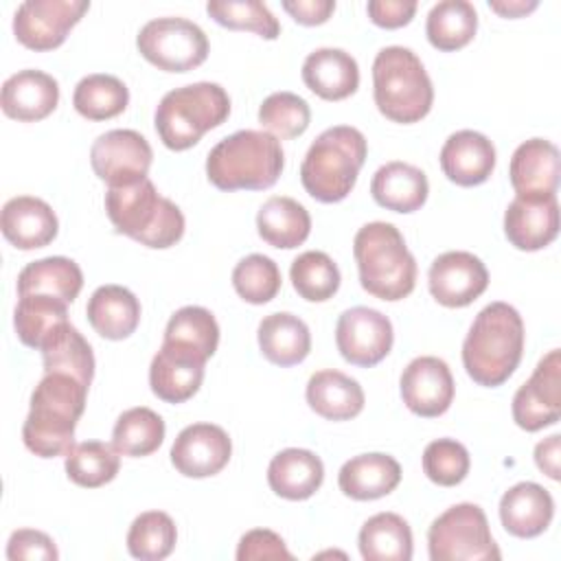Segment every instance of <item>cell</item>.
Listing matches in <instances>:
<instances>
[{
    "instance_id": "cell-1",
    "label": "cell",
    "mask_w": 561,
    "mask_h": 561,
    "mask_svg": "<svg viewBox=\"0 0 561 561\" xmlns=\"http://www.w3.org/2000/svg\"><path fill=\"white\" fill-rule=\"evenodd\" d=\"M88 383L68 373H44L31 392V408L22 425L26 449L39 458L66 456L75 445V430L85 410Z\"/></svg>"
},
{
    "instance_id": "cell-2",
    "label": "cell",
    "mask_w": 561,
    "mask_h": 561,
    "mask_svg": "<svg viewBox=\"0 0 561 561\" xmlns=\"http://www.w3.org/2000/svg\"><path fill=\"white\" fill-rule=\"evenodd\" d=\"M524 353V322L519 311L502 300L486 305L462 342L467 375L486 388L502 386L519 366Z\"/></svg>"
},
{
    "instance_id": "cell-3",
    "label": "cell",
    "mask_w": 561,
    "mask_h": 561,
    "mask_svg": "<svg viewBox=\"0 0 561 561\" xmlns=\"http://www.w3.org/2000/svg\"><path fill=\"white\" fill-rule=\"evenodd\" d=\"M285 167L280 140L270 131L239 129L221 138L206 158V175L219 191H263Z\"/></svg>"
},
{
    "instance_id": "cell-4",
    "label": "cell",
    "mask_w": 561,
    "mask_h": 561,
    "mask_svg": "<svg viewBox=\"0 0 561 561\" xmlns=\"http://www.w3.org/2000/svg\"><path fill=\"white\" fill-rule=\"evenodd\" d=\"M105 213L116 232L156 250L175 245L186 226L178 204L162 197L149 178L107 186Z\"/></svg>"
},
{
    "instance_id": "cell-5",
    "label": "cell",
    "mask_w": 561,
    "mask_h": 561,
    "mask_svg": "<svg viewBox=\"0 0 561 561\" xmlns=\"http://www.w3.org/2000/svg\"><path fill=\"white\" fill-rule=\"evenodd\" d=\"M362 287L379 300H403L416 283V261L403 234L388 221L362 226L353 239Z\"/></svg>"
},
{
    "instance_id": "cell-6",
    "label": "cell",
    "mask_w": 561,
    "mask_h": 561,
    "mask_svg": "<svg viewBox=\"0 0 561 561\" xmlns=\"http://www.w3.org/2000/svg\"><path fill=\"white\" fill-rule=\"evenodd\" d=\"M366 153L368 145L357 127L335 125L324 129L311 142L300 164L305 191L324 204L342 202L353 191Z\"/></svg>"
},
{
    "instance_id": "cell-7",
    "label": "cell",
    "mask_w": 561,
    "mask_h": 561,
    "mask_svg": "<svg viewBox=\"0 0 561 561\" xmlns=\"http://www.w3.org/2000/svg\"><path fill=\"white\" fill-rule=\"evenodd\" d=\"M373 96L388 121L408 125L430 114L434 85L412 48L386 46L373 61Z\"/></svg>"
},
{
    "instance_id": "cell-8",
    "label": "cell",
    "mask_w": 561,
    "mask_h": 561,
    "mask_svg": "<svg viewBox=\"0 0 561 561\" xmlns=\"http://www.w3.org/2000/svg\"><path fill=\"white\" fill-rule=\"evenodd\" d=\"M230 114L228 92L213 81H197L169 90L153 114L156 131L164 147L184 151L219 127Z\"/></svg>"
},
{
    "instance_id": "cell-9",
    "label": "cell",
    "mask_w": 561,
    "mask_h": 561,
    "mask_svg": "<svg viewBox=\"0 0 561 561\" xmlns=\"http://www.w3.org/2000/svg\"><path fill=\"white\" fill-rule=\"evenodd\" d=\"M427 550L432 561H486L502 557L484 511L471 502L454 504L432 522Z\"/></svg>"
},
{
    "instance_id": "cell-10",
    "label": "cell",
    "mask_w": 561,
    "mask_h": 561,
    "mask_svg": "<svg viewBox=\"0 0 561 561\" xmlns=\"http://www.w3.org/2000/svg\"><path fill=\"white\" fill-rule=\"evenodd\" d=\"M140 55L164 72H188L206 61L208 37L186 18H153L136 35Z\"/></svg>"
},
{
    "instance_id": "cell-11",
    "label": "cell",
    "mask_w": 561,
    "mask_h": 561,
    "mask_svg": "<svg viewBox=\"0 0 561 561\" xmlns=\"http://www.w3.org/2000/svg\"><path fill=\"white\" fill-rule=\"evenodd\" d=\"M88 9V0H26L13 13V35L31 50H53Z\"/></svg>"
},
{
    "instance_id": "cell-12",
    "label": "cell",
    "mask_w": 561,
    "mask_h": 561,
    "mask_svg": "<svg viewBox=\"0 0 561 561\" xmlns=\"http://www.w3.org/2000/svg\"><path fill=\"white\" fill-rule=\"evenodd\" d=\"M561 416V353L548 351L513 397V421L526 432L554 425Z\"/></svg>"
},
{
    "instance_id": "cell-13",
    "label": "cell",
    "mask_w": 561,
    "mask_h": 561,
    "mask_svg": "<svg viewBox=\"0 0 561 561\" xmlns=\"http://www.w3.org/2000/svg\"><path fill=\"white\" fill-rule=\"evenodd\" d=\"M153 151L136 129H110L90 147V164L107 186H125L147 178Z\"/></svg>"
},
{
    "instance_id": "cell-14",
    "label": "cell",
    "mask_w": 561,
    "mask_h": 561,
    "mask_svg": "<svg viewBox=\"0 0 561 561\" xmlns=\"http://www.w3.org/2000/svg\"><path fill=\"white\" fill-rule=\"evenodd\" d=\"M394 331L388 316L370 307H351L340 313L335 344L340 355L353 366H375L392 348Z\"/></svg>"
},
{
    "instance_id": "cell-15",
    "label": "cell",
    "mask_w": 561,
    "mask_h": 561,
    "mask_svg": "<svg viewBox=\"0 0 561 561\" xmlns=\"http://www.w3.org/2000/svg\"><path fill=\"white\" fill-rule=\"evenodd\" d=\"M206 359L208 357L193 344L162 340V346L149 366L151 392L167 403L191 399L204 381Z\"/></svg>"
},
{
    "instance_id": "cell-16",
    "label": "cell",
    "mask_w": 561,
    "mask_h": 561,
    "mask_svg": "<svg viewBox=\"0 0 561 561\" xmlns=\"http://www.w3.org/2000/svg\"><path fill=\"white\" fill-rule=\"evenodd\" d=\"M427 285L438 305L467 307L484 294L489 285V272L476 254L465 250H449L432 261Z\"/></svg>"
},
{
    "instance_id": "cell-17",
    "label": "cell",
    "mask_w": 561,
    "mask_h": 561,
    "mask_svg": "<svg viewBox=\"0 0 561 561\" xmlns=\"http://www.w3.org/2000/svg\"><path fill=\"white\" fill-rule=\"evenodd\" d=\"M401 399L410 412L434 419L449 410L454 401V377L445 359L434 355L414 357L399 379Z\"/></svg>"
},
{
    "instance_id": "cell-18",
    "label": "cell",
    "mask_w": 561,
    "mask_h": 561,
    "mask_svg": "<svg viewBox=\"0 0 561 561\" xmlns=\"http://www.w3.org/2000/svg\"><path fill=\"white\" fill-rule=\"evenodd\" d=\"M169 456L182 476L210 478L228 465L232 440L228 432L215 423H193L175 436Z\"/></svg>"
},
{
    "instance_id": "cell-19",
    "label": "cell",
    "mask_w": 561,
    "mask_h": 561,
    "mask_svg": "<svg viewBox=\"0 0 561 561\" xmlns=\"http://www.w3.org/2000/svg\"><path fill=\"white\" fill-rule=\"evenodd\" d=\"M504 234L511 245L524 252L552 243L559 234L557 193L515 195L504 213Z\"/></svg>"
},
{
    "instance_id": "cell-20",
    "label": "cell",
    "mask_w": 561,
    "mask_h": 561,
    "mask_svg": "<svg viewBox=\"0 0 561 561\" xmlns=\"http://www.w3.org/2000/svg\"><path fill=\"white\" fill-rule=\"evenodd\" d=\"M438 160L449 182L458 186H478L486 182L495 169V147L484 134L460 129L445 140Z\"/></svg>"
},
{
    "instance_id": "cell-21",
    "label": "cell",
    "mask_w": 561,
    "mask_h": 561,
    "mask_svg": "<svg viewBox=\"0 0 561 561\" xmlns=\"http://www.w3.org/2000/svg\"><path fill=\"white\" fill-rule=\"evenodd\" d=\"M59 103V83L53 75L35 68L18 70L2 83L0 105L9 118L35 123L46 118Z\"/></svg>"
},
{
    "instance_id": "cell-22",
    "label": "cell",
    "mask_w": 561,
    "mask_h": 561,
    "mask_svg": "<svg viewBox=\"0 0 561 561\" xmlns=\"http://www.w3.org/2000/svg\"><path fill=\"white\" fill-rule=\"evenodd\" d=\"M0 228L4 239L18 250H35L48 245L57 237L59 221L44 199L18 195L2 206Z\"/></svg>"
},
{
    "instance_id": "cell-23",
    "label": "cell",
    "mask_w": 561,
    "mask_h": 561,
    "mask_svg": "<svg viewBox=\"0 0 561 561\" xmlns=\"http://www.w3.org/2000/svg\"><path fill=\"white\" fill-rule=\"evenodd\" d=\"M554 515V500L537 482H517L500 500V522L504 530L519 539L541 535Z\"/></svg>"
},
{
    "instance_id": "cell-24",
    "label": "cell",
    "mask_w": 561,
    "mask_h": 561,
    "mask_svg": "<svg viewBox=\"0 0 561 561\" xmlns=\"http://www.w3.org/2000/svg\"><path fill=\"white\" fill-rule=\"evenodd\" d=\"M305 85L324 101H342L359 85V66L342 48H316L302 61Z\"/></svg>"
},
{
    "instance_id": "cell-25",
    "label": "cell",
    "mask_w": 561,
    "mask_h": 561,
    "mask_svg": "<svg viewBox=\"0 0 561 561\" xmlns=\"http://www.w3.org/2000/svg\"><path fill=\"white\" fill-rule=\"evenodd\" d=\"M401 482V465L381 451L359 454L346 460L337 473L340 491L359 502L379 500L392 493Z\"/></svg>"
},
{
    "instance_id": "cell-26",
    "label": "cell",
    "mask_w": 561,
    "mask_h": 561,
    "mask_svg": "<svg viewBox=\"0 0 561 561\" xmlns=\"http://www.w3.org/2000/svg\"><path fill=\"white\" fill-rule=\"evenodd\" d=\"M511 186L517 195L557 193L559 186V149L546 138H530L522 142L508 167Z\"/></svg>"
},
{
    "instance_id": "cell-27",
    "label": "cell",
    "mask_w": 561,
    "mask_h": 561,
    "mask_svg": "<svg viewBox=\"0 0 561 561\" xmlns=\"http://www.w3.org/2000/svg\"><path fill=\"white\" fill-rule=\"evenodd\" d=\"M324 480V465L311 449L287 447L278 451L267 467L270 489L285 500L298 502L311 497Z\"/></svg>"
},
{
    "instance_id": "cell-28",
    "label": "cell",
    "mask_w": 561,
    "mask_h": 561,
    "mask_svg": "<svg viewBox=\"0 0 561 561\" xmlns=\"http://www.w3.org/2000/svg\"><path fill=\"white\" fill-rule=\"evenodd\" d=\"M305 394L309 408L327 421L355 419L364 410L366 401L359 381L335 368L313 373L307 381Z\"/></svg>"
},
{
    "instance_id": "cell-29",
    "label": "cell",
    "mask_w": 561,
    "mask_h": 561,
    "mask_svg": "<svg viewBox=\"0 0 561 561\" xmlns=\"http://www.w3.org/2000/svg\"><path fill=\"white\" fill-rule=\"evenodd\" d=\"M373 199L394 213L419 210L430 193L427 175L408 162L394 160L381 164L370 180Z\"/></svg>"
},
{
    "instance_id": "cell-30",
    "label": "cell",
    "mask_w": 561,
    "mask_h": 561,
    "mask_svg": "<svg viewBox=\"0 0 561 561\" xmlns=\"http://www.w3.org/2000/svg\"><path fill=\"white\" fill-rule=\"evenodd\" d=\"M85 316L101 337L125 340L140 322V302L123 285H101L92 291Z\"/></svg>"
},
{
    "instance_id": "cell-31",
    "label": "cell",
    "mask_w": 561,
    "mask_h": 561,
    "mask_svg": "<svg viewBox=\"0 0 561 561\" xmlns=\"http://www.w3.org/2000/svg\"><path fill=\"white\" fill-rule=\"evenodd\" d=\"M259 348L276 366H296L311 351V333L305 320L289 311H276L259 322Z\"/></svg>"
},
{
    "instance_id": "cell-32",
    "label": "cell",
    "mask_w": 561,
    "mask_h": 561,
    "mask_svg": "<svg viewBox=\"0 0 561 561\" xmlns=\"http://www.w3.org/2000/svg\"><path fill=\"white\" fill-rule=\"evenodd\" d=\"M259 237L283 250L298 248L311 232V217L307 208L287 195H274L263 202L256 213Z\"/></svg>"
},
{
    "instance_id": "cell-33",
    "label": "cell",
    "mask_w": 561,
    "mask_h": 561,
    "mask_svg": "<svg viewBox=\"0 0 561 561\" xmlns=\"http://www.w3.org/2000/svg\"><path fill=\"white\" fill-rule=\"evenodd\" d=\"M359 554L366 561H410L412 559V528L390 511L368 517L359 530Z\"/></svg>"
},
{
    "instance_id": "cell-34",
    "label": "cell",
    "mask_w": 561,
    "mask_h": 561,
    "mask_svg": "<svg viewBox=\"0 0 561 561\" xmlns=\"http://www.w3.org/2000/svg\"><path fill=\"white\" fill-rule=\"evenodd\" d=\"M83 287L81 267L68 256H46L22 267L18 276V296L48 294L66 300L68 305Z\"/></svg>"
},
{
    "instance_id": "cell-35",
    "label": "cell",
    "mask_w": 561,
    "mask_h": 561,
    "mask_svg": "<svg viewBox=\"0 0 561 561\" xmlns=\"http://www.w3.org/2000/svg\"><path fill=\"white\" fill-rule=\"evenodd\" d=\"M44 373H68L81 379L83 383H92L94 377V353L88 340L70 324H59L39 346Z\"/></svg>"
},
{
    "instance_id": "cell-36",
    "label": "cell",
    "mask_w": 561,
    "mask_h": 561,
    "mask_svg": "<svg viewBox=\"0 0 561 561\" xmlns=\"http://www.w3.org/2000/svg\"><path fill=\"white\" fill-rule=\"evenodd\" d=\"M478 31V11L469 0H440L425 20V33L434 48L458 50L467 46Z\"/></svg>"
},
{
    "instance_id": "cell-37",
    "label": "cell",
    "mask_w": 561,
    "mask_h": 561,
    "mask_svg": "<svg viewBox=\"0 0 561 561\" xmlns=\"http://www.w3.org/2000/svg\"><path fill=\"white\" fill-rule=\"evenodd\" d=\"M64 322H68V302L48 294L20 296L13 313V327L20 342L35 351H39L44 340Z\"/></svg>"
},
{
    "instance_id": "cell-38",
    "label": "cell",
    "mask_w": 561,
    "mask_h": 561,
    "mask_svg": "<svg viewBox=\"0 0 561 561\" xmlns=\"http://www.w3.org/2000/svg\"><path fill=\"white\" fill-rule=\"evenodd\" d=\"M164 421L151 408L138 405L125 410L112 430V447L121 456L142 458L153 454L164 440Z\"/></svg>"
},
{
    "instance_id": "cell-39",
    "label": "cell",
    "mask_w": 561,
    "mask_h": 561,
    "mask_svg": "<svg viewBox=\"0 0 561 561\" xmlns=\"http://www.w3.org/2000/svg\"><path fill=\"white\" fill-rule=\"evenodd\" d=\"M129 103L127 85L105 72H94L83 77L72 92L75 110L88 121H107L125 112Z\"/></svg>"
},
{
    "instance_id": "cell-40",
    "label": "cell",
    "mask_w": 561,
    "mask_h": 561,
    "mask_svg": "<svg viewBox=\"0 0 561 561\" xmlns=\"http://www.w3.org/2000/svg\"><path fill=\"white\" fill-rule=\"evenodd\" d=\"M121 454L101 440H83L66 454V476L85 489H96L112 482L121 469Z\"/></svg>"
},
{
    "instance_id": "cell-41",
    "label": "cell",
    "mask_w": 561,
    "mask_h": 561,
    "mask_svg": "<svg viewBox=\"0 0 561 561\" xmlns=\"http://www.w3.org/2000/svg\"><path fill=\"white\" fill-rule=\"evenodd\" d=\"M296 294L309 302H324L340 289V270L327 252L307 250L298 254L289 267Z\"/></svg>"
},
{
    "instance_id": "cell-42",
    "label": "cell",
    "mask_w": 561,
    "mask_h": 561,
    "mask_svg": "<svg viewBox=\"0 0 561 561\" xmlns=\"http://www.w3.org/2000/svg\"><path fill=\"white\" fill-rule=\"evenodd\" d=\"M178 541V528L164 511L140 513L127 530V550L140 561L167 559Z\"/></svg>"
},
{
    "instance_id": "cell-43",
    "label": "cell",
    "mask_w": 561,
    "mask_h": 561,
    "mask_svg": "<svg viewBox=\"0 0 561 561\" xmlns=\"http://www.w3.org/2000/svg\"><path fill=\"white\" fill-rule=\"evenodd\" d=\"M208 15L232 31H252L265 39H276L280 24L267 4L259 0H208Z\"/></svg>"
},
{
    "instance_id": "cell-44",
    "label": "cell",
    "mask_w": 561,
    "mask_h": 561,
    "mask_svg": "<svg viewBox=\"0 0 561 561\" xmlns=\"http://www.w3.org/2000/svg\"><path fill=\"white\" fill-rule=\"evenodd\" d=\"M311 121L309 103L287 90L272 92L263 99L259 107V123L263 129H267L276 138H296L305 134Z\"/></svg>"
},
{
    "instance_id": "cell-45",
    "label": "cell",
    "mask_w": 561,
    "mask_h": 561,
    "mask_svg": "<svg viewBox=\"0 0 561 561\" xmlns=\"http://www.w3.org/2000/svg\"><path fill=\"white\" fill-rule=\"evenodd\" d=\"M280 270L265 254H248L232 270L234 291L250 305H265L280 289Z\"/></svg>"
},
{
    "instance_id": "cell-46",
    "label": "cell",
    "mask_w": 561,
    "mask_h": 561,
    "mask_svg": "<svg viewBox=\"0 0 561 561\" xmlns=\"http://www.w3.org/2000/svg\"><path fill=\"white\" fill-rule=\"evenodd\" d=\"M164 340L193 344L206 357H213L219 344V324L206 307L186 305L169 318L164 329Z\"/></svg>"
},
{
    "instance_id": "cell-47",
    "label": "cell",
    "mask_w": 561,
    "mask_h": 561,
    "mask_svg": "<svg viewBox=\"0 0 561 561\" xmlns=\"http://www.w3.org/2000/svg\"><path fill=\"white\" fill-rule=\"evenodd\" d=\"M471 467L469 451L454 438H436L423 451V471L438 486L460 484Z\"/></svg>"
},
{
    "instance_id": "cell-48",
    "label": "cell",
    "mask_w": 561,
    "mask_h": 561,
    "mask_svg": "<svg viewBox=\"0 0 561 561\" xmlns=\"http://www.w3.org/2000/svg\"><path fill=\"white\" fill-rule=\"evenodd\" d=\"M59 557L55 541L35 528L13 530L7 541L9 561H55Z\"/></svg>"
},
{
    "instance_id": "cell-49",
    "label": "cell",
    "mask_w": 561,
    "mask_h": 561,
    "mask_svg": "<svg viewBox=\"0 0 561 561\" xmlns=\"http://www.w3.org/2000/svg\"><path fill=\"white\" fill-rule=\"evenodd\" d=\"M239 561H254V559H285L294 561V554L287 550L280 535L267 528L248 530L237 546Z\"/></svg>"
},
{
    "instance_id": "cell-50",
    "label": "cell",
    "mask_w": 561,
    "mask_h": 561,
    "mask_svg": "<svg viewBox=\"0 0 561 561\" xmlns=\"http://www.w3.org/2000/svg\"><path fill=\"white\" fill-rule=\"evenodd\" d=\"M368 18L383 28L405 26L416 13V0H370L366 4Z\"/></svg>"
},
{
    "instance_id": "cell-51",
    "label": "cell",
    "mask_w": 561,
    "mask_h": 561,
    "mask_svg": "<svg viewBox=\"0 0 561 561\" xmlns=\"http://www.w3.org/2000/svg\"><path fill=\"white\" fill-rule=\"evenodd\" d=\"M283 9L305 26L322 24L335 11V0H283Z\"/></svg>"
},
{
    "instance_id": "cell-52",
    "label": "cell",
    "mask_w": 561,
    "mask_h": 561,
    "mask_svg": "<svg viewBox=\"0 0 561 561\" xmlns=\"http://www.w3.org/2000/svg\"><path fill=\"white\" fill-rule=\"evenodd\" d=\"M559 445H561L559 434H552L535 445V462L552 480H559Z\"/></svg>"
},
{
    "instance_id": "cell-53",
    "label": "cell",
    "mask_w": 561,
    "mask_h": 561,
    "mask_svg": "<svg viewBox=\"0 0 561 561\" xmlns=\"http://www.w3.org/2000/svg\"><path fill=\"white\" fill-rule=\"evenodd\" d=\"M489 7L502 18H522L539 7L537 0H489Z\"/></svg>"
}]
</instances>
